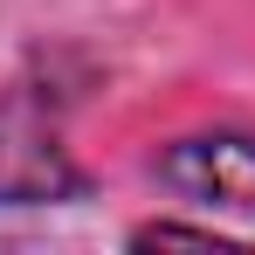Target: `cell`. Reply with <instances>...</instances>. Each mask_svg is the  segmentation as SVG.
<instances>
[{
    "label": "cell",
    "instance_id": "cell-1",
    "mask_svg": "<svg viewBox=\"0 0 255 255\" xmlns=\"http://www.w3.org/2000/svg\"><path fill=\"white\" fill-rule=\"evenodd\" d=\"M83 193L90 172L62 145V97L35 76L0 83V207H62Z\"/></svg>",
    "mask_w": 255,
    "mask_h": 255
},
{
    "label": "cell",
    "instance_id": "cell-2",
    "mask_svg": "<svg viewBox=\"0 0 255 255\" xmlns=\"http://www.w3.org/2000/svg\"><path fill=\"white\" fill-rule=\"evenodd\" d=\"M152 179L193 200V207L214 214H249L255 221V131H186V138H166L152 152Z\"/></svg>",
    "mask_w": 255,
    "mask_h": 255
},
{
    "label": "cell",
    "instance_id": "cell-3",
    "mask_svg": "<svg viewBox=\"0 0 255 255\" xmlns=\"http://www.w3.org/2000/svg\"><path fill=\"white\" fill-rule=\"evenodd\" d=\"M131 249H242V235H228L214 221H138Z\"/></svg>",
    "mask_w": 255,
    "mask_h": 255
}]
</instances>
